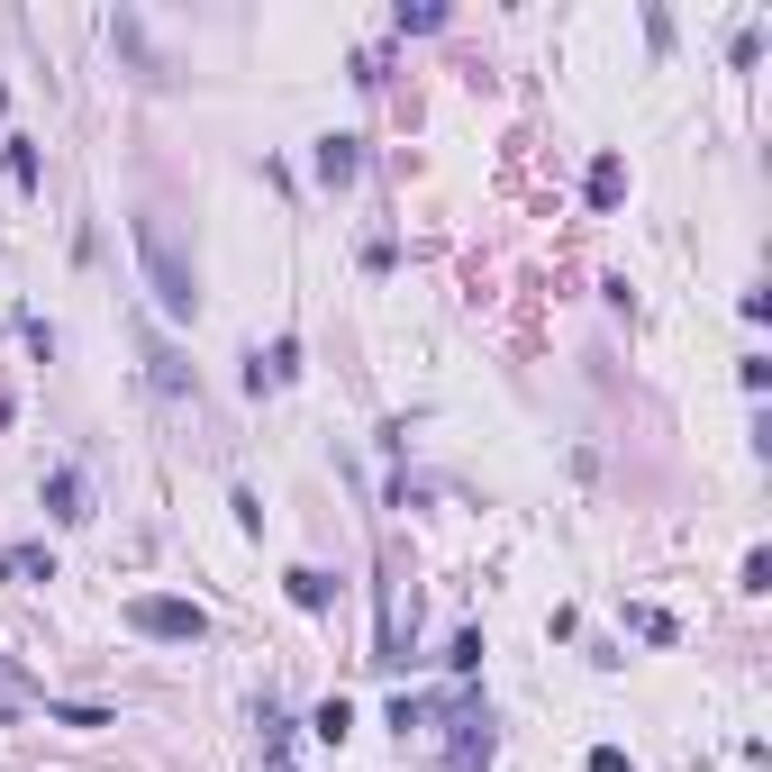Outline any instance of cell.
<instances>
[{
    "label": "cell",
    "mask_w": 772,
    "mask_h": 772,
    "mask_svg": "<svg viewBox=\"0 0 772 772\" xmlns=\"http://www.w3.org/2000/svg\"><path fill=\"white\" fill-rule=\"evenodd\" d=\"M319 183H354V137H319Z\"/></svg>",
    "instance_id": "cell-4"
},
{
    "label": "cell",
    "mask_w": 772,
    "mask_h": 772,
    "mask_svg": "<svg viewBox=\"0 0 772 772\" xmlns=\"http://www.w3.org/2000/svg\"><path fill=\"white\" fill-rule=\"evenodd\" d=\"M627 191V164H618V154H600V164H590V200H618Z\"/></svg>",
    "instance_id": "cell-5"
},
{
    "label": "cell",
    "mask_w": 772,
    "mask_h": 772,
    "mask_svg": "<svg viewBox=\"0 0 772 772\" xmlns=\"http://www.w3.org/2000/svg\"><path fill=\"white\" fill-rule=\"evenodd\" d=\"M46 500H55V519H83V482H73V473L46 482Z\"/></svg>",
    "instance_id": "cell-6"
},
{
    "label": "cell",
    "mask_w": 772,
    "mask_h": 772,
    "mask_svg": "<svg viewBox=\"0 0 772 772\" xmlns=\"http://www.w3.org/2000/svg\"><path fill=\"white\" fill-rule=\"evenodd\" d=\"M127 627L137 636H173V646H200V636H210V609L200 600H127Z\"/></svg>",
    "instance_id": "cell-2"
},
{
    "label": "cell",
    "mask_w": 772,
    "mask_h": 772,
    "mask_svg": "<svg viewBox=\"0 0 772 772\" xmlns=\"http://www.w3.org/2000/svg\"><path fill=\"white\" fill-rule=\"evenodd\" d=\"M291 600L300 609H327V573H309V563H300V573H291Z\"/></svg>",
    "instance_id": "cell-7"
},
{
    "label": "cell",
    "mask_w": 772,
    "mask_h": 772,
    "mask_svg": "<svg viewBox=\"0 0 772 772\" xmlns=\"http://www.w3.org/2000/svg\"><path fill=\"white\" fill-rule=\"evenodd\" d=\"M137 264H146L154 309H164V319H191V309H200V273L183 264V246H173V227L154 219V210H137Z\"/></svg>",
    "instance_id": "cell-1"
},
{
    "label": "cell",
    "mask_w": 772,
    "mask_h": 772,
    "mask_svg": "<svg viewBox=\"0 0 772 772\" xmlns=\"http://www.w3.org/2000/svg\"><path fill=\"white\" fill-rule=\"evenodd\" d=\"M590 772H636V763L618 755V745H600V755H590Z\"/></svg>",
    "instance_id": "cell-8"
},
{
    "label": "cell",
    "mask_w": 772,
    "mask_h": 772,
    "mask_svg": "<svg viewBox=\"0 0 772 772\" xmlns=\"http://www.w3.org/2000/svg\"><path fill=\"white\" fill-rule=\"evenodd\" d=\"M0 573H10V582H55V555H46V546H10Z\"/></svg>",
    "instance_id": "cell-3"
}]
</instances>
